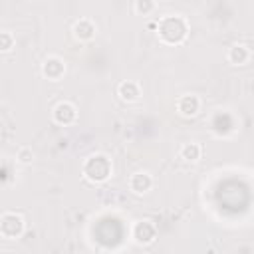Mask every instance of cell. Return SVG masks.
<instances>
[{
    "instance_id": "6da1fadb",
    "label": "cell",
    "mask_w": 254,
    "mask_h": 254,
    "mask_svg": "<svg viewBox=\"0 0 254 254\" xmlns=\"http://www.w3.org/2000/svg\"><path fill=\"white\" fill-rule=\"evenodd\" d=\"M189 36V22L181 14H167L157 22V38L167 46H179Z\"/></svg>"
},
{
    "instance_id": "7a4b0ae2",
    "label": "cell",
    "mask_w": 254,
    "mask_h": 254,
    "mask_svg": "<svg viewBox=\"0 0 254 254\" xmlns=\"http://www.w3.org/2000/svg\"><path fill=\"white\" fill-rule=\"evenodd\" d=\"M81 175L91 185H103L113 175V161L105 153H91L81 163Z\"/></svg>"
},
{
    "instance_id": "3957f363",
    "label": "cell",
    "mask_w": 254,
    "mask_h": 254,
    "mask_svg": "<svg viewBox=\"0 0 254 254\" xmlns=\"http://www.w3.org/2000/svg\"><path fill=\"white\" fill-rule=\"evenodd\" d=\"M26 230V220L20 212L6 210L0 216V236L6 240H18Z\"/></svg>"
},
{
    "instance_id": "277c9868",
    "label": "cell",
    "mask_w": 254,
    "mask_h": 254,
    "mask_svg": "<svg viewBox=\"0 0 254 254\" xmlns=\"http://www.w3.org/2000/svg\"><path fill=\"white\" fill-rule=\"evenodd\" d=\"M210 129L216 137H230L238 131V119L226 111V109H218L212 117H210Z\"/></svg>"
},
{
    "instance_id": "5b68a950",
    "label": "cell",
    "mask_w": 254,
    "mask_h": 254,
    "mask_svg": "<svg viewBox=\"0 0 254 254\" xmlns=\"http://www.w3.org/2000/svg\"><path fill=\"white\" fill-rule=\"evenodd\" d=\"M131 238L139 246H149L157 240V226L151 220H137L131 228Z\"/></svg>"
},
{
    "instance_id": "8992f818",
    "label": "cell",
    "mask_w": 254,
    "mask_h": 254,
    "mask_svg": "<svg viewBox=\"0 0 254 254\" xmlns=\"http://www.w3.org/2000/svg\"><path fill=\"white\" fill-rule=\"evenodd\" d=\"M52 119L54 123L62 125V127H67V125H73L77 121V107L71 103V101H58L54 107H52Z\"/></svg>"
},
{
    "instance_id": "52a82bcc",
    "label": "cell",
    "mask_w": 254,
    "mask_h": 254,
    "mask_svg": "<svg viewBox=\"0 0 254 254\" xmlns=\"http://www.w3.org/2000/svg\"><path fill=\"white\" fill-rule=\"evenodd\" d=\"M175 107H177V113H179L181 117L190 119V117L198 115V111H200V107H202V101H200V97H198L196 93H185V95H181V97L177 99Z\"/></svg>"
},
{
    "instance_id": "ba28073f",
    "label": "cell",
    "mask_w": 254,
    "mask_h": 254,
    "mask_svg": "<svg viewBox=\"0 0 254 254\" xmlns=\"http://www.w3.org/2000/svg\"><path fill=\"white\" fill-rule=\"evenodd\" d=\"M42 75L50 81H60L65 75V62L60 56H48L42 62Z\"/></svg>"
},
{
    "instance_id": "9c48e42d",
    "label": "cell",
    "mask_w": 254,
    "mask_h": 254,
    "mask_svg": "<svg viewBox=\"0 0 254 254\" xmlns=\"http://www.w3.org/2000/svg\"><path fill=\"white\" fill-rule=\"evenodd\" d=\"M71 34L77 42H91L97 36V26L91 18H79L71 26Z\"/></svg>"
},
{
    "instance_id": "30bf717a",
    "label": "cell",
    "mask_w": 254,
    "mask_h": 254,
    "mask_svg": "<svg viewBox=\"0 0 254 254\" xmlns=\"http://www.w3.org/2000/svg\"><path fill=\"white\" fill-rule=\"evenodd\" d=\"M153 185H155V179L147 171H137V173H133L129 177V190L133 194H139V196L141 194H147L153 189Z\"/></svg>"
},
{
    "instance_id": "8fae6325",
    "label": "cell",
    "mask_w": 254,
    "mask_h": 254,
    "mask_svg": "<svg viewBox=\"0 0 254 254\" xmlns=\"http://www.w3.org/2000/svg\"><path fill=\"white\" fill-rule=\"evenodd\" d=\"M226 60L230 65H246L252 60V52L246 44H232L226 52Z\"/></svg>"
},
{
    "instance_id": "7c38bea8",
    "label": "cell",
    "mask_w": 254,
    "mask_h": 254,
    "mask_svg": "<svg viewBox=\"0 0 254 254\" xmlns=\"http://www.w3.org/2000/svg\"><path fill=\"white\" fill-rule=\"evenodd\" d=\"M117 95L121 101L125 103H133L141 97V85L135 81V79H123L119 85H117Z\"/></svg>"
},
{
    "instance_id": "4fadbf2b",
    "label": "cell",
    "mask_w": 254,
    "mask_h": 254,
    "mask_svg": "<svg viewBox=\"0 0 254 254\" xmlns=\"http://www.w3.org/2000/svg\"><path fill=\"white\" fill-rule=\"evenodd\" d=\"M179 157H181L185 163H198V161L202 159V145L196 143V141L183 143L181 149H179Z\"/></svg>"
},
{
    "instance_id": "5bb4252c",
    "label": "cell",
    "mask_w": 254,
    "mask_h": 254,
    "mask_svg": "<svg viewBox=\"0 0 254 254\" xmlns=\"http://www.w3.org/2000/svg\"><path fill=\"white\" fill-rule=\"evenodd\" d=\"M155 10H157V2H153V0H135L133 2V12L137 16H149Z\"/></svg>"
},
{
    "instance_id": "9a60e30c",
    "label": "cell",
    "mask_w": 254,
    "mask_h": 254,
    "mask_svg": "<svg viewBox=\"0 0 254 254\" xmlns=\"http://www.w3.org/2000/svg\"><path fill=\"white\" fill-rule=\"evenodd\" d=\"M16 46V36L10 30H2L0 32V52H10Z\"/></svg>"
},
{
    "instance_id": "2e32d148",
    "label": "cell",
    "mask_w": 254,
    "mask_h": 254,
    "mask_svg": "<svg viewBox=\"0 0 254 254\" xmlns=\"http://www.w3.org/2000/svg\"><path fill=\"white\" fill-rule=\"evenodd\" d=\"M32 161H34V151L30 147H20L16 151V163H20V165H32Z\"/></svg>"
}]
</instances>
